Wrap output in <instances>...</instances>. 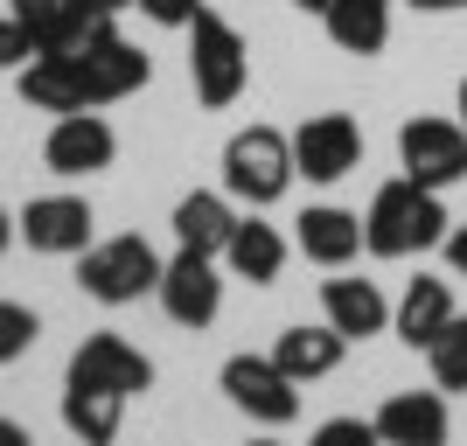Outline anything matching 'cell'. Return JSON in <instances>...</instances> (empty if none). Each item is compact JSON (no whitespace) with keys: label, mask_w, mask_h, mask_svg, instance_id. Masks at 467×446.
Here are the masks:
<instances>
[{"label":"cell","mask_w":467,"mask_h":446,"mask_svg":"<svg viewBox=\"0 0 467 446\" xmlns=\"http://www.w3.org/2000/svg\"><path fill=\"white\" fill-rule=\"evenodd\" d=\"M426 363H432V384L440 390H467V314H453L447 328L432 335Z\"/></svg>","instance_id":"603a6c76"},{"label":"cell","mask_w":467,"mask_h":446,"mask_svg":"<svg viewBox=\"0 0 467 446\" xmlns=\"http://www.w3.org/2000/svg\"><path fill=\"white\" fill-rule=\"evenodd\" d=\"M398 161L419 189H453V182H467V126L461 119H405Z\"/></svg>","instance_id":"8992f818"},{"label":"cell","mask_w":467,"mask_h":446,"mask_svg":"<svg viewBox=\"0 0 467 446\" xmlns=\"http://www.w3.org/2000/svg\"><path fill=\"white\" fill-rule=\"evenodd\" d=\"M0 446H36V440H28V426H15V419H0Z\"/></svg>","instance_id":"f546056e"},{"label":"cell","mask_w":467,"mask_h":446,"mask_svg":"<svg viewBox=\"0 0 467 446\" xmlns=\"http://www.w3.org/2000/svg\"><path fill=\"white\" fill-rule=\"evenodd\" d=\"M154 293H161V307H168L175 328H210L216 314H223V272H216L210 252H189V244L161 265V286Z\"/></svg>","instance_id":"ba28073f"},{"label":"cell","mask_w":467,"mask_h":446,"mask_svg":"<svg viewBox=\"0 0 467 446\" xmlns=\"http://www.w3.org/2000/svg\"><path fill=\"white\" fill-rule=\"evenodd\" d=\"M370 426H377L384 446H447L453 419H447V398H440V390H390Z\"/></svg>","instance_id":"5bb4252c"},{"label":"cell","mask_w":467,"mask_h":446,"mask_svg":"<svg viewBox=\"0 0 467 446\" xmlns=\"http://www.w3.org/2000/svg\"><path fill=\"white\" fill-rule=\"evenodd\" d=\"M252 446H279V440H252Z\"/></svg>","instance_id":"e575fe53"},{"label":"cell","mask_w":467,"mask_h":446,"mask_svg":"<svg viewBox=\"0 0 467 446\" xmlns=\"http://www.w3.org/2000/svg\"><path fill=\"white\" fill-rule=\"evenodd\" d=\"M293 140L279 126H244L223 147V195L231 202H252V210H273L279 195L293 189Z\"/></svg>","instance_id":"7a4b0ae2"},{"label":"cell","mask_w":467,"mask_h":446,"mask_svg":"<svg viewBox=\"0 0 467 446\" xmlns=\"http://www.w3.org/2000/svg\"><path fill=\"white\" fill-rule=\"evenodd\" d=\"M390 7H398V0H328V7H321V28H328L335 49L377 57L390 42Z\"/></svg>","instance_id":"ac0fdd59"},{"label":"cell","mask_w":467,"mask_h":446,"mask_svg":"<svg viewBox=\"0 0 467 446\" xmlns=\"http://www.w3.org/2000/svg\"><path fill=\"white\" fill-rule=\"evenodd\" d=\"M15 237H21V231H15V216L0 210V258H7V244H15Z\"/></svg>","instance_id":"4dcf8cb0"},{"label":"cell","mask_w":467,"mask_h":446,"mask_svg":"<svg viewBox=\"0 0 467 446\" xmlns=\"http://www.w3.org/2000/svg\"><path fill=\"white\" fill-rule=\"evenodd\" d=\"M112 154H119V133L98 112H63L57 126H49V140H42V168L63 175V182L112 168Z\"/></svg>","instance_id":"7c38bea8"},{"label":"cell","mask_w":467,"mask_h":446,"mask_svg":"<svg viewBox=\"0 0 467 446\" xmlns=\"http://www.w3.org/2000/svg\"><path fill=\"white\" fill-rule=\"evenodd\" d=\"M356 161H363V126H356L349 112L300 119V133H293V168L307 182H342V175H356Z\"/></svg>","instance_id":"9c48e42d"},{"label":"cell","mask_w":467,"mask_h":446,"mask_svg":"<svg viewBox=\"0 0 467 446\" xmlns=\"http://www.w3.org/2000/svg\"><path fill=\"white\" fill-rule=\"evenodd\" d=\"M78 286L91 293L98 307H133L140 293H154V286H161V252H154L140 231L105 237V244H91V252H84Z\"/></svg>","instance_id":"277c9868"},{"label":"cell","mask_w":467,"mask_h":446,"mask_svg":"<svg viewBox=\"0 0 467 446\" xmlns=\"http://www.w3.org/2000/svg\"><path fill=\"white\" fill-rule=\"evenodd\" d=\"M223 398H231L244 419H258V426H293V419H300V384H293L273 356H231V363H223Z\"/></svg>","instance_id":"52a82bcc"},{"label":"cell","mask_w":467,"mask_h":446,"mask_svg":"<svg viewBox=\"0 0 467 446\" xmlns=\"http://www.w3.org/2000/svg\"><path fill=\"white\" fill-rule=\"evenodd\" d=\"M189 84L210 112L237 105L244 84H252V49H244V36H237L216 7H202V15L189 21Z\"/></svg>","instance_id":"3957f363"},{"label":"cell","mask_w":467,"mask_h":446,"mask_svg":"<svg viewBox=\"0 0 467 446\" xmlns=\"http://www.w3.org/2000/svg\"><path fill=\"white\" fill-rule=\"evenodd\" d=\"M307 446H384V440H377L370 419H328V426H314Z\"/></svg>","instance_id":"d4e9b609"},{"label":"cell","mask_w":467,"mask_h":446,"mask_svg":"<svg viewBox=\"0 0 467 446\" xmlns=\"http://www.w3.org/2000/svg\"><path fill=\"white\" fill-rule=\"evenodd\" d=\"M293 7H300V15H321V7H328V0H293Z\"/></svg>","instance_id":"1f68e13d"},{"label":"cell","mask_w":467,"mask_h":446,"mask_svg":"<svg viewBox=\"0 0 467 446\" xmlns=\"http://www.w3.org/2000/svg\"><path fill=\"white\" fill-rule=\"evenodd\" d=\"M91 202L84 195H36L28 210H21V223L15 231L28 237V252H42V258H84L91 252Z\"/></svg>","instance_id":"8fae6325"},{"label":"cell","mask_w":467,"mask_h":446,"mask_svg":"<svg viewBox=\"0 0 467 446\" xmlns=\"http://www.w3.org/2000/svg\"><path fill=\"white\" fill-rule=\"evenodd\" d=\"M147 21H161V28H189L195 15H202V0H133Z\"/></svg>","instance_id":"4316f807"},{"label":"cell","mask_w":467,"mask_h":446,"mask_svg":"<svg viewBox=\"0 0 467 446\" xmlns=\"http://www.w3.org/2000/svg\"><path fill=\"white\" fill-rule=\"evenodd\" d=\"M432 244H447V202H440V189H419L411 175L384 182L370 195V216H363V252L370 258H419Z\"/></svg>","instance_id":"6da1fadb"},{"label":"cell","mask_w":467,"mask_h":446,"mask_svg":"<svg viewBox=\"0 0 467 446\" xmlns=\"http://www.w3.org/2000/svg\"><path fill=\"white\" fill-rule=\"evenodd\" d=\"M293 244H300V258H314V265H349V258L363 252V216L335 210V202H314V210L300 216Z\"/></svg>","instance_id":"e0dca14e"},{"label":"cell","mask_w":467,"mask_h":446,"mask_svg":"<svg viewBox=\"0 0 467 446\" xmlns=\"http://www.w3.org/2000/svg\"><path fill=\"white\" fill-rule=\"evenodd\" d=\"M36 335H42L36 307H21V300H0V363H21V356L36 349Z\"/></svg>","instance_id":"cb8c5ba5"},{"label":"cell","mask_w":467,"mask_h":446,"mask_svg":"<svg viewBox=\"0 0 467 446\" xmlns=\"http://www.w3.org/2000/svg\"><path fill=\"white\" fill-rule=\"evenodd\" d=\"M78 70H84V98H91V112H98V105L133 98V91H147V78H154L147 49H140V42H126L112 21H105L98 36L78 42Z\"/></svg>","instance_id":"5b68a950"},{"label":"cell","mask_w":467,"mask_h":446,"mask_svg":"<svg viewBox=\"0 0 467 446\" xmlns=\"http://www.w3.org/2000/svg\"><path fill=\"white\" fill-rule=\"evenodd\" d=\"M461 126H467V84H461Z\"/></svg>","instance_id":"d6a6232c"},{"label":"cell","mask_w":467,"mask_h":446,"mask_svg":"<svg viewBox=\"0 0 467 446\" xmlns=\"http://www.w3.org/2000/svg\"><path fill=\"white\" fill-rule=\"evenodd\" d=\"M231 231H237L231 195L195 189V195H182V202H175V244H189V252H210V258H223Z\"/></svg>","instance_id":"d6986e66"},{"label":"cell","mask_w":467,"mask_h":446,"mask_svg":"<svg viewBox=\"0 0 467 446\" xmlns=\"http://www.w3.org/2000/svg\"><path fill=\"white\" fill-rule=\"evenodd\" d=\"M7 15L36 36V49H78L112 21V7L105 0H7Z\"/></svg>","instance_id":"4fadbf2b"},{"label":"cell","mask_w":467,"mask_h":446,"mask_svg":"<svg viewBox=\"0 0 467 446\" xmlns=\"http://www.w3.org/2000/svg\"><path fill=\"white\" fill-rule=\"evenodd\" d=\"M321 314H328V328H342L349 342H370V335H384L390 300L377 293V279H328V286H321Z\"/></svg>","instance_id":"2e32d148"},{"label":"cell","mask_w":467,"mask_h":446,"mask_svg":"<svg viewBox=\"0 0 467 446\" xmlns=\"http://www.w3.org/2000/svg\"><path fill=\"white\" fill-rule=\"evenodd\" d=\"M133 398L119 390H98V384H63V426L78 432L84 446H112L119 440V419H126Z\"/></svg>","instance_id":"7402d4cb"},{"label":"cell","mask_w":467,"mask_h":446,"mask_svg":"<svg viewBox=\"0 0 467 446\" xmlns=\"http://www.w3.org/2000/svg\"><path fill=\"white\" fill-rule=\"evenodd\" d=\"M447 321H453V286L447 279H411L398 314H390L398 342H411V349H432V335L447 328Z\"/></svg>","instance_id":"44dd1931"},{"label":"cell","mask_w":467,"mask_h":446,"mask_svg":"<svg viewBox=\"0 0 467 446\" xmlns=\"http://www.w3.org/2000/svg\"><path fill=\"white\" fill-rule=\"evenodd\" d=\"M447 265H453V279H467V223L447 231Z\"/></svg>","instance_id":"83f0119b"},{"label":"cell","mask_w":467,"mask_h":446,"mask_svg":"<svg viewBox=\"0 0 467 446\" xmlns=\"http://www.w3.org/2000/svg\"><path fill=\"white\" fill-rule=\"evenodd\" d=\"M63 384H98V390H119V398H140V390L154 384V363L126 342V335L98 328L78 342V356H70V369H63Z\"/></svg>","instance_id":"30bf717a"},{"label":"cell","mask_w":467,"mask_h":446,"mask_svg":"<svg viewBox=\"0 0 467 446\" xmlns=\"http://www.w3.org/2000/svg\"><path fill=\"white\" fill-rule=\"evenodd\" d=\"M105 7H112V15H119V7H133V0H105Z\"/></svg>","instance_id":"836d02e7"},{"label":"cell","mask_w":467,"mask_h":446,"mask_svg":"<svg viewBox=\"0 0 467 446\" xmlns=\"http://www.w3.org/2000/svg\"><path fill=\"white\" fill-rule=\"evenodd\" d=\"M28 57H36V36H28L15 15H0V70H21Z\"/></svg>","instance_id":"484cf974"},{"label":"cell","mask_w":467,"mask_h":446,"mask_svg":"<svg viewBox=\"0 0 467 446\" xmlns=\"http://www.w3.org/2000/svg\"><path fill=\"white\" fill-rule=\"evenodd\" d=\"M223 265H231L237 279H252V286H273L279 272H286V237H279L273 223H258V216H237L231 244H223Z\"/></svg>","instance_id":"ffe728a7"},{"label":"cell","mask_w":467,"mask_h":446,"mask_svg":"<svg viewBox=\"0 0 467 446\" xmlns=\"http://www.w3.org/2000/svg\"><path fill=\"white\" fill-rule=\"evenodd\" d=\"M405 7H411V15H461L467 0H405Z\"/></svg>","instance_id":"f1b7e54d"},{"label":"cell","mask_w":467,"mask_h":446,"mask_svg":"<svg viewBox=\"0 0 467 446\" xmlns=\"http://www.w3.org/2000/svg\"><path fill=\"white\" fill-rule=\"evenodd\" d=\"M342 356H349V335L328 328V321H321V328H286L273 342V363L286 369L293 384H321V377H335Z\"/></svg>","instance_id":"9a60e30c"}]
</instances>
